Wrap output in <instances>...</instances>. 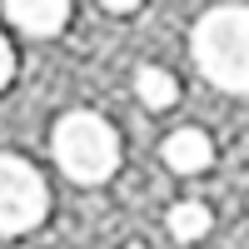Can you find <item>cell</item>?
<instances>
[{
    "label": "cell",
    "mask_w": 249,
    "mask_h": 249,
    "mask_svg": "<svg viewBox=\"0 0 249 249\" xmlns=\"http://www.w3.org/2000/svg\"><path fill=\"white\" fill-rule=\"evenodd\" d=\"M195 60L219 90L249 95V5L204 10L195 25Z\"/></svg>",
    "instance_id": "cell-1"
},
{
    "label": "cell",
    "mask_w": 249,
    "mask_h": 249,
    "mask_svg": "<svg viewBox=\"0 0 249 249\" xmlns=\"http://www.w3.org/2000/svg\"><path fill=\"white\" fill-rule=\"evenodd\" d=\"M50 150L60 160L75 184H105L115 170H120V135L105 115L95 110H70L60 115L55 135H50Z\"/></svg>",
    "instance_id": "cell-2"
},
{
    "label": "cell",
    "mask_w": 249,
    "mask_h": 249,
    "mask_svg": "<svg viewBox=\"0 0 249 249\" xmlns=\"http://www.w3.org/2000/svg\"><path fill=\"white\" fill-rule=\"evenodd\" d=\"M50 214L45 175L20 155H0V234H30Z\"/></svg>",
    "instance_id": "cell-3"
},
{
    "label": "cell",
    "mask_w": 249,
    "mask_h": 249,
    "mask_svg": "<svg viewBox=\"0 0 249 249\" xmlns=\"http://www.w3.org/2000/svg\"><path fill=\"white\" fill-rule=\"evenodd\" d=\"M5 20L25 35H60L70 25L65 0H5Z\"/></svg>",
    "instance_id": "cell-4"
},
{
    "label": "cell",
    "mask_w": 249,
    "mask_h": 249,
    "mask_svg": "<svg viewBox=\"0 0 249 249\" xmlns=\"http://www.w3.org/2000/svg\"><path fill=\"white\" fill-rule=\"evenodd\" d=\"M164 164H170L175 175H199V170H210V160H214V140L195 130V124H184V130H175L170 140H164Z\"/></svg>",
    "instance_id": "cell-5"
},
{
    "label": "cell",
    "mask_w": 249,
    "mask_h": 249,
    "mask_svg": "<svg viewBox=\"0 0 249 249\" xmlns=\"http://www.w3.org/2000/svg\"><path fill=\"white\" fill-rule=\"evenodd\" d=\"M135 95H140V105H150V110H170L179 100V80L164 65H140L135 70Z\"/></svg>",
    "instance_id": "cell-6"
},
{
    "label": "cell",
    "mask_w": 249,
    "mask_h": 249,
    "mask_svg": "<svg viewBox=\"0 0 249 249\" xmlns=\"http://www.w3.org/2000/svg\"><path fill=\"white\" fill-rule=\"evenodd\" d=\"M170 234L179 239V244H195V239H204L210 234V224H214V214H210V204H199V199H179L175 210H170Z\"/></svg>",
    "instance_id": "cell-7"
},
{
    "label": "cell",
    "mask_w": 249,
    "mask_h": 249,
    "mask_svg": "<svg viewBox=\"0 0 249 249\" xmlns=\"http://www.w3.org/2000/svg\"><path fill=\"white\" fill-rule=\"evenodd\" d=\"M10 75H15V50H10V40L0 35V90L10 85Z\"/></svg>",
    "instance_id": "cell-8"
},
{
    "label": "cell",
    "mask_w": 249,
    "mask_h": 249,
    "mask_svg": "<svg viewBox=\"0 0 249 249\" xmlns=\"http://www.w3.org/2000/svg\"><path fill=\"white\" fill-rule=\"evenodd\" d=\"M105 10H115V15H130V10H135V0H105Z\"/></svg>",
    "instance_id": "cell-9"
},
{
    "label": "cell",
    "mask_w": 249,
    "mask_h": 249,
    "mask_svg": "<svg viewBox=\"0 0 249 249\" xmlns=\"http://www.w3.org/2000/svg\"><path fill=\"white\" fill-rule=\"evenodd\" d=\"M130 249H144V244H130Z\"/></svg>",
    "instance_id": "cell-10"
}]
</instances>
